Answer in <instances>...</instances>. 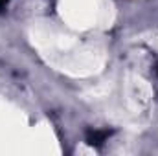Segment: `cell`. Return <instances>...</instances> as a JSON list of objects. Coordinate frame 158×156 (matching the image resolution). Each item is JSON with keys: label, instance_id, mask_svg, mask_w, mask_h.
<instances>
[{"label": "cell", "instance_id": "1", "mask_svg": "<svg viewBox=\"0 0 158 156\" xmlns=\"http://www.w3.org/2000/svg\"><path fill=\"white\" fill-rule=\"evenodd\" d=\"M110 130H107V129H101V130H90L88 134H86V143L88 145H92V147H101L109 138H110Z\"/></svg>", "mask_w": 158, "mask_h": 156}]
</instances>
